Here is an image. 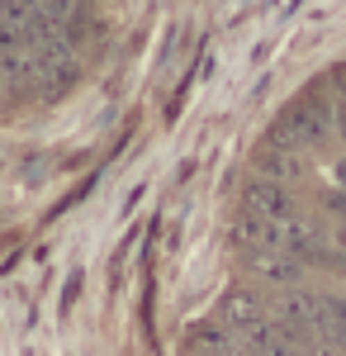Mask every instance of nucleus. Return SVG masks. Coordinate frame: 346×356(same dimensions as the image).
Listing matches in <instances>:
<instances>
[{"instance_id": "obj_1", "label": "nucleus", "mask_w": 346, "mask_h": 356, "mask_svg": "<svg viewBox=\"0 0 346 356\" xmlns=\"http://www.w3.org/2000/svg\"><path fill=\"white\" fill-rule=\"evenodd\" d=\"M19 5H28V10H38V5H53V0H0V15H15ZM76 5V0H72Z\"/></svg>"}]
</instances>
